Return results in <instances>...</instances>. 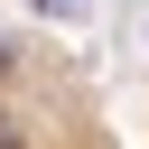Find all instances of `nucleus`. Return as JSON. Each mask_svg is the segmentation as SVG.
<instances>
[{"label": "nucleus", "mask_w": 149, "mask_h": 149, "mask_svg": "<svg viewBox=\"0 0 149 149\" xmlns=\"http://www.w3.org/2000/svg\"><path fill=\"white\" fill-rule=\"evenodd\" d=\"M0 149H121L112 102L74 47L0 28Z\"/></svg>", "instance_id": "1"}]
</instances>
